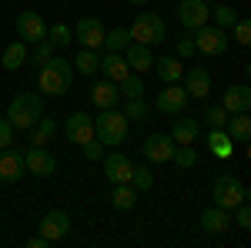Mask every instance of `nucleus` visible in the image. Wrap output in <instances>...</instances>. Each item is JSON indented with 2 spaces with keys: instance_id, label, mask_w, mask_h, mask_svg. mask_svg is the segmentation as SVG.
Instances as JSON below:
<instances>
[{
  "instance_id": "nucleus-12",
  "label": "nucleus",
  "mask_w": 251,
  "mask_h": 248,
  "mask_svg": "<svg viewBox=\"0 0 251 248\" xmlns=\"http://www.w3.org/2000/svg\"><path fill=\"white\" fill-rule=\"evenodd\" d=\"M17 34L24 44H37V40L47 37V27H44V17L37 10H20L17 14Z\"/></svg>"
},
{
  "instance_id": "nucleus-20",
  "label": "nucleus",
  "mask_w": 251,
  "mask_h": 248,
  "mask_svg": "<svg viewBox=\"0 0 251 248\" xmlns=\"http://www.w3.org/2000/svg\"><path fill=\"white\" fill-rule=\"evenodd\" d=\"M100 74L117 84L121 77L131 74V67H127V60H124V54H121V51H107V54L100 57Z\"/></svg>"
},
{
  "instance_id": "nucleus-9",
  "label": "nucleus",
  "mask_w": 251,
  "mask_h": 248,
  "mask_svg": "<svg viewBox=\"0 0 251 248\" xmlns=\"http://www.w3.org/2000/svg\"><path fill=\"white\" fill-rule=\"evenodd\" d=\"M174 138L171 134H151V138H144V144H141V151H144V158L151 161V165H164V161H171L174 154Z\"/></svg>"
},
{
  "instance_id": "nucleus-41",
  "label": "nucleus",
  "mask_w": 251,
  "mask_h": 248,
  "mask_svg": "<svg viewBox=\"0 0 251 248\" xmlns=\"http://www.w3.org/2000/svg\"><path fill=\"white\" fill-rule=\"evenodd\" d=\"M80 148H84V158H87V161H100V158H104V144H100L97 138H91V141H84Z\"/></svg>"
},
{
  "instance_id": "nucleus-32",
  "label": "nucleus",
  "mask_w": 251,
  "mask_h": 248,
  "mask_svg": "<svg viewBox=\"0 0 251 248\" xmlns=\"http://www.w3.org/2000/svg\"><path fill=\"white\" fill-rule=\"evenodd\" d=\"M117 91L124 97H144V81L137 74H127V77H121L117 81Z\"/></svg>"
},
{
  "instance_id": "nucleus-33",
  "label": "nucleus",
  "mask_w": 251,
  "mask_h": 248,
  "mask_svg": "<svg viewBox=\"0 0 251 248\" xmlns=\"http://www.w3.org/2000/svg\"><path fill=\"white\" fill-rule=\"evenodd\" d=\"M211 17H214V27H221V30H231L238 14H234L228 3H221V7H211Z\"/></svg>"
},
{
  "instance_id": "nucleus-31",
  "label": "nucleus",
  "mask_w": 251,
  "mask_h": 248,
  "mask_svg": "<svg viewBox=\"0 0 251 248\" xmlns=\"http://www.w3.org/2000/svg\"><path fill=\"white\" fill-rule=\"evenodd\" d=\"M127 44H131L127 27H117V30H111V34H104V40H100V47H104V51H124Z\"/></svg>"
},
{
  "instance_id": "nucleus-38",
  "label": "nucleus",
  "mask_w": 251,
  "mask_h": 248,
  "mask_svg": "<svg viewBox=\"0 0 251 248\" xmlns=\"http://www.w3.org/2000/svg\"><path fill=\"white\" fill-rule=\"evenodd\" d=\"M171 161H177L181 168H194V165H198V154H194L191 144H177L174 154H171Z\"/></svg>"
},
{
  "instance_id": "nucleus-23",
  "label": "nucleus",
  "mask_w": 251,
  "mask_h": 248,
  "mask_svg": "<svg viewBox=\"0 0 251 248\" xmlns=\"http://www.w3.org/2000/svg\"><path fill=\"white\" fill-rule=\"evenodd\" d=\"M201 134V124L194 121V117H174V144H194V138Z\"/></svg>"
},
{
  "instance_id": "nucleus-14",
  "label": "nucleus",
  "mask_w": 251,
  "mask_h": 248,
  "mask_svg": "<svg viewBox=\"0 0 251 248\" xmlns=\"http://www.w3.org/2000/svg\"><path fill=\"white\" fill-rule=\"evenodd\" d=\"M104 24L97 17H80L77 27H74V40H77L80 47H91V51H97L100 47V40H104Z\"/></svg>"
},
{
  "instance_id": "nucleus-34",
  "label": "nucleus",
  "mask_w": 251,
  "mask_h": 248,
  "mask_svg": "<svg viewBox=\"0 0 251 248\" xmlns=\"http://www.w3.org/2000/svg\"><path fill=\"white\" fill-rule=\"evenodd\" d=\"M47 40H50V44H54V47H71V27H67V24H54V27H47Z\"/></svg>"
},
{
  "instance_id": "nucleus-27",
  "label": "nucleus",
  "mask_w": 251,
  "mask_h": 248,
  "mask_svg": "<svg viewBox=\"0 0 251 248\" xmlns=\"http://www.w3.org/2000/svg\"><path fill=\"white\" fill-rule=\"evenodd\" d=\"M208 148L214 151V158H231V151H234V144H231V138H228L225 128H211V134H208Z\"/></svg>"
},
{
  "instance_id": "nucleus-29",
  "label": "nucleus",
  "mask_w": 251,
  "mask_h": 248,
  "mask_svg": "<svg viewBox=\"0 0 251 248\" xmlns=\"http://www.w3.org/2000/svg\"><path fill=\"white\" fill-rule=\"evenodd\" d=\"M24 60H27V44H24V40H14V44L3 51V60H0V64H3L7 71H17Z\"/></svg>"
},
{
  "instance_id": "nucleus-26",
  "label": "nucleus",
  "mask_w": 251,
  "mask_h": 248,
  "mask_svg": "<svg viewBox=\"0 0 251 248\" xmlns=\"http://www.w3.org/2000/svg\"><path fill=\"white\" fill-rule=\"evenodd\" d=\"M228 138L231 141H238V144H248V138H251V117L248 114H234V117H228Z\"/></svg>"
},
{
  "instance_id": "nucleus-17",
  "label": "nucleus",
  "mask_w": 251,
  "mask_h": 248,
  "mask_svg": "<svg viewBox=\"0 0 251 248\" xmlns=\"http://www.w3.org/2000/svg\"><path fill=\"white\" fill-rule=\"evenodd\" d=\"M221 108H225L228 114H248L251 111V87L248 84H234V87H228L225 97H221Z\"/></svg>"
},
{
  "instance_id": "nucleus-18",
  "label": "nucleus",
  "mask_w": 251,
  "mask_h": 248,
  "mask_svg": "<svg viewBox=\"0 0 251 248\" xmlns=\"http://www.w3.org/2000/svg\"><path fill=\"white\" fill-rule=\"evenodd\" d=\"M24 171H27V168H24V154L0 148V181H3V185H14V181L24 178Z\"/></svg>"
},
{
  "instance_id": "nucleus-35",
  "label": "nucleus",
  "mask_w": 251,
  "mask_h": 248,
  "mask_svg": "<svg viewBox=\"0 0 251 248\" xmlns=\"http://www.w3.org/2000/svg\"><path fill=\"white\" fill-rule=\"evenodd\" d=\"M151 185H154V171H151L148 165H141V168H134V171H131V188L151 191Z\"/></svg>"
},
{
  "instance_id": "nucleus-39",
  "label": "nucleus",
  "mask_w": 251,
  "mask_h": 248,
  "mask_svg": "<svg viewBox=\"0 0 251 248\" xmlns=\"http://www.w3.org/2000/svg\"><path fill=\"white\" fill-rule=\"evenodd\" d=\"M234 211H238V215H234V225H238L241 231H248L251 228V205H248V198H245L241 205H234Z\"/></svg>"
},
{
  "instance_id": "nucleus-19",
  "label": "nucleus",
  "mask_w": 251,
  "mask_h": 248,
  "mask_svg": "<svg viewBox=\"0 0 251 248\" xmlns=\"http://www.w3.org/2000/svg\"><path fill=\"white\" fill-rule=\"evenodd\" d=\"M91 101H94V108L100 111H107V108H117V101H121V91H117L114 81H97L94 87H91Z\"/></svg>"
},
{
  "instance_id": "nucleus-46",
  "label": "nucleus",
  "mask_w": 251,
  "mask_h": 248,
  "mask_svg": "<svg viewBox=\"0 0 251 248\" xmlns=\"http://www.w3.org/2000/svg\"><path fill=\"white\" fill-rule=\"evenodd\" d=\"M127 3H134V7H144V3H151V0H127Z\"/></svg>"
},
{
  "instance_id": "nucleus-43",
  "label": "nucleus",
  "mask_w": 251,
  "mask_h": 248,
  "mask_svg": "<svg viewBox=\"0 0 251 248\" xmlns=\"http://www.w3.org/2000/svg\"><path fill=\"white\" fill-rule=\"evenodd\" d=\"M7 144H14V124L7 121V114L0 117V148H7Z\"/></svg>"
},
{
  "instance_id": "nucleus-36",
  "label": "nucleus",
  "mask_w": 251,
  "mask_h": 248,
  "mask_svg": "<svg viewBox=\"0 0 251 248\" xmlns=\"http://www.w3.org/2000/svg\"><path fill=\"white\" fill-rule=\"evenodd\" d=\"M124 117H127V121H144V117H148L144 97H127V101H124Z\"/></svg>"
},
{
  "instance_id": "nucleus-3",
  "label": "nucleus",
  "mask_w": 251,
  "mask_h": 248,
  "mask_svg": "<svg viewBox=\"0 0 251 248\" xmlns=\"http://www.w3.org/2000/svg\"><path fill=\"white\" fill-rule=\"evenodd\" d=\"M94 138L100 144H124V138H127V117H124V111L107 108L104 114H97L94 117Z\"/></svg>"
},
{
  "instance_id": "nucleus-40",
  "label": "nucleus",
  "mask_w": 251,
  "mask_h": 248,
  "mask_svg": "<svg viewBox=\"0 0 251 248\" xmlns=\"http://www.w3.org/2000/svg\"><path fill=\"white\" fill-rule=\"evenodd\" d=\"M54 51H57V47H54V44H50L47 37L37 40V44H34V60H37V64H44V60H50V57H54Z\"/></svg>"
},
{
  "instance_id": "nucleus-24",
  "label": "nucleus",
  "mask_w": 251,
  "mask_h": 248,
  "mask_svg": "<svg viewBox=\"0 0 251 248\" xmlns=\"http://www.w3.org/2000/svg\"><path fill=\"white\" fill-rule=\"evenodd\" d=\"M154 71L164 84H177L181 74H184V67L177 64V57H154Z\"/></svg>"
},
{
  "instance_id": "nucleus-10",
  "label": "nucleus",
  "mask_w": 251,
  "mask_h": 248,
  "mask_svg": "<svg viewBox=\"0 0 251 248\" xmlns=\"http://www.w3.org/2000/svg\"><path fill=\"white\" fill-rule=\"evenodd\" d=\"M64 134H67L71 144H84V141H91V138H94V117L87 114V111H74V114L64 121Z\"/></svg>"
},
{
  "instance_id": "nucleus-2",
  "label": "nucleus",
  "mask_w": 251,
  "mask_h": 248,
  "mask_svg": "<svg viewBox=\"0 0 251 248\" xmlns=\"http://www.w3.org/2000/svg\"><path fill=\"white\" fill-rule=\"evenodd\" d=\"M40 117H44V101H40V94H17L10 101V108H7V121L14 128H20V131L34 128Z\"/></svg>"
},
{
  "instance_id": "nucleus-11",
  "label": "nucleus",
  "mask_w": 251,
  "mask_h": 248,
  "mask_svg": "<svg viewBox=\"0 0 251 248\" xmlns=\"http://www.w3.org/2000/svg\"><path fill=\"white\" fill-rule=\"evenodd\" d=\"M188 91L181 87V84H168L164 91H157V101H154V108L161 111V114H181L184 108H188Z\"/></svg>"
},
{
  "instance_id": "nucleus-6",
  "label": "nucleus",
  "mask_w": 251,
  "mask_h": 248,
  "mask_svg": "<svg viewBox=\"0 0 251 248\" xmlns=\"http://www.w3.org/2000/svg\"><path fill=\"white\" fill-rule=\"evenodd\" d=\"M194 51H201V54H225L228 51V30L201 24L194 30Z\"/></svg>"
},
{
  "instance_id": "nucleus-25",
  "label": "nucleus",
  "mask_w": 251,
  "mask_h": 248,
  "mask_svg": "<svg viewBox=\"0 0 251 248\" xmlns=\"http://www.w3.org/2000/svg\"><path fill=\"white\" fill-rule=\"evenodd\" d=\"M111 205H114L117 211H131V208L137 205V188H131V181H124V185H114Z\"/></svg>"
},
{
  "instance_id": "nucleus-16",
  "label": "nucleus",
  "mask_w": 251,
  "mask_h": 248,
  "mask_svg": "<svg viewBox=\"0 0 251 248\" xmlns=\"http://www.w3.org/2000/svg\"><path fill=\"white\" fill-rule=\"evenodd\" d=\"M67 231H71V215H67V211H47V215L40 218V235H44L47 242H60Z\"/></svg>"
},
{
  "instance_id": "nucleus-45",
  "label": "nucleus",
  "mask_w": 251,
  "mask_h": 248,
  "mask_svg": "<svg viewBox=\"0 0 251 248\" xmlns=\"http://www.w3.org/2000/svg\"><path fill=\"white\" fill-rule=\"evenodd\" d=\"M27 245H30V248H47V245H50V242H47V238H44V235H37V238H30V242H27Z\"/></svg>"
},
{
  "instance_id": "nucleus-7",
  "label": "nucleus",
  "mask_w": 251,
  "mask_h": 248,
  "mask_svg": "<svg viewBox=\"0 0 251 248\" xmlns=\"http://www.w3.org/2000/svg\"><path fill=\"white\" fill-rule=\"evenodd\" d=\"M24 168L30 174H37V178H50V174H57V158L44 144H30L27 154H24Z\"/></svg>"
},
{
  "instance_id": "nucleus-30",
  "label": "nucleus",
  "mask_w": 251,
  "mask_h": 248,
  "mask_svg": "<svg viewBox=\"0 0 251 248\" xmlns=\"http://www.w3.org/2000/svg\"><path fill=\"white\" fill-rule=\"evenodd\" d=\"M54 131H57V121L54 117H40L37 124H34V134H30V144H47L50 138H54Z\"/></svg>"
},
{
  "instance_id": "nucleus-28",
  "label": "nucleus",
  "mask_w": 251,
  "mask_h": 248,
  "mask_svg": "<svg viewBox=\"0 0 251 248\" xmlns=\"http://www.w3.org/2000/svg\"><path fill=\"white\" fill-rule=\"evenodd\" d=\"M74 71H80V74H97L100 71V54L91 51V47H80L77 60H74Z\"/></svg>"
},
{
  "instance_id": "nucleus-22",
  "label": "nucleus",
  "mask_w": 251,
  "mask_h": 248,
  "mask_svg": "<svg viewBox=\"0 0 251 248\" xmlns=\"http://www.w3.org/2000/svg\"><path fill=\"white\" fill-rule=\"evenodd\" d=\"M231 225V211H225V208H204V215H201V228L208 231V235H221V231Z\"/></svg>"
},
{
  "instance_id": "nucleus-5",
  "label": "nucleus",
  "mask_w": 251,
  "mask_h": 248,
  "mask_svg": "<svg viewBox=\"0 0 251 248\" xmlns=\"http://www.w3.org/2000/svg\"><path fill=\"white\" fill-rule=\"evenodd\" d=\"M127 34H131L134 44H148V47H154V44L164 40V20L157 17V14H151V10H141V14L134 17V24L127 27Z\"/></svg>"
},
{
  "instance_id": "nucleus-13",
  "label": "nucleus",
  "mask_w": 251,
  "mask_h": 248,
  "mask_svg": "<svg viewBox=\"0 0 251 248\" xmlns=\"http://www.w3.org/2000/svg\"><path fill=\"white\" fill-rule=\"evenodd\" d=\"M100 161H104V178H107V181H114V185H124V181H131V171H134V165H131V158H127L124 151L104 154Z\"/></svg>"
},
{
  "instance_id": "nucleus-37",
  "label": "nucleus",
  "mask_w": 251,
  "mask_h": 248,
  "mask_svg": "<svg viewBox=\"0 0 251 248\" xmlns=\"http://www.w3.org/2000/svg\"><path fill=\"white\" fill-rule=\"evenodd\" d=\"M204 124H208V128H225V124H228V111H225V108H221V104H211V108H204Z\"/></svg>"
},
{
  "instance_id": "nucleus-42",
  "label": "nucleus",
  "mask_w": 251,
  "mask_h": 248,
  "mask_svg": "<svg viewBox=\"0 0 251 248\" xmlns=\"http://www.w3.org/2000/svg\"><path fill=\"white\" fill-rule=\"evenodd\" d=\"M231 30H234V40H238V44H251V24H248V20L238 17Z\"/></svg>"
},
{
  "instance_id": "nucleus-44",
  "label": "nucleus",
  "mask_w": 251,
  "mask_h": 248,
  "mask_svg": "<svg viewBox=\"0 0 251 248\" xmlns=\"http://www.w3.org/2000/svg\"><path fill=\"white\" fill-rule=\"evenodd\" d=\"M198 51H194V40L191 37H184V40H177V57L181 60H188V57H194Z\"/></svg>"
},
{
  "instance_id": "nucleus-4",
  "label": "nucleus",
  "mask_w": 251,
  "mask_h": 248,
  "mask_svg": "<svg viewBox=\"0 0 251 248\" xmlns=\"http://www.w3.org/2000/svg\"><path fill=\"white\" fill-rule=\"evenodd\" d=\"M211 198L218 208L231 211L234 205H241L245 198H248V188H245V181L241 178H234V174H218L211 185Z\"/></svg>"
},
{
  "instance_id": "nucleus-21",
  "label": "nucleus",
  "mask_w": 251,
  "mask_h": 248,
  "mask_svg": "<svg viewBox=\"0 0 251 248\" xmlns=\"http://www.w3.org/2000/svg\"><path fill=\"white\" fill-rule=\"evenodd\" d=\"M124 60H127V67H134V71H151V67H154L151 47H148V44H134V40L124 47Z\"/></svg>"
},
{
  "instance_id": "nucleus-1",
  "label": "nucleus",
  "mask_w": 251,
  "mask_h": 248,
  "mask_svg": "<svg viewBox=\"0 0 251 248\" xmlns=\"http://www.w3.org/2000/svg\"><path fill=\"white\" fill-rule=\"evenodd\" d=\"M71 81H74V64L64 57H50L44 60V67H40V91L47 97H64L67 91H71Z\"/></svg>"
},
{
  "instance_id": "nucleus-15",
  "label": "nucleus",
  "mask_w": 251,
  "mask_h": 248,
  "mask_svg": "<svg viewBox=\"0 0 251 248\" xmlns=\"http://www.w3.org/2000/svg\"><path fill=\"white\" fill-rule=\"evenodd\" d=\"M181 77H184V84H181V87L188 91V97H198V101H204V97L211 94V74H208L204 67H188V71H184Z\"/></svg>"
},
{
  "instance_id": "nucleus-8",
  "label": "nucleus",
  "mask_w": 251,
  "mask_h": 248,
  "mask_svg": "<svg viewBox=\"0 0 251 248\" xmlns=\"http://www.w3.org/2000/svg\"><path fill=\"white\" fill-rule=\"evenodd\" d=\"M208 17H211L208 0H181L177 3V20L184 30H198L201 24H208Z\"/></svg>"
}]
</instances>
